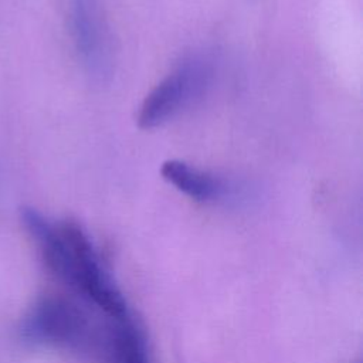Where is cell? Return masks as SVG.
<instances>
[{"instance_id": "3", "label": "cell", "mask_w": 363, "mask_h": 363, "mask_svg": "<svg viewBox=\"0 0 363 363\" xmlns=\"http://www.w3.org/2000/svg\"><path fill=\"white\" fill-rule=\"evenodd\" d=\"M210 74V67L203 58L183 60L143 99L138 112L139 128H157L180 113L204 92Z\"/></svg>"}, {"instance_id": "4", "label": "cell", "mask_w": 363, "mask_h": 363, "mask_svg": "<svg viewBox=\"0 0 363 363\" xmlns=\"http://www.w3.org/2000/svg\"><path fill=\"white\" fill-rule=\"evenodd\" d=\"M68 23L85 71L94 79L104 81L111 74V48L99 1L68 0Z\"/></svg>"}, {"instance_id": "1", "label": "cell", "mask_w": 363, "mask_h": 363, "mask_svg": "<svg viewBox=\"0 0 363 363\" xmlns=\"http://www.w3.org/2000/svg\"><path fill=\"white\" fill-rule=\"evenodd\" d=\"M21 221L45 265L60 281L112 319L129 315L125 296L105 269L94 241L81 224L74 220L51 221L33 207L21 210Z\"/></svg>"}, {"instance_id": "6", "label": "cell", "mask_w": 363, "mask_h": 363, "mask_svg": "<svg viewBox=\"0 0 363 363\" xmlns=\"http://www.w3.org/2000/svg\"><path fill=\"white\" fill-rule=\"evenodd\" d=\"M111 363H152L142 330L129 315L113 319L108 333Z\"/></svg>"}, {"instance_id": "2", "label": "cell", "mask_w": 363, "mask_h": 363, "mask_svg": "<svg viewBox=\"0 0 363 363\" xmlns=\"http://www.w3.org/2000/svg\"><path fill=\"white\" fill-rule=\"evenodd\" d=\"M20 335L31 345L77 353L89 352L95 343V332L86 313L74 302L54 295L41 298L27 312Z\"/></svg>"}, {"instance_id": "5", "label": "cell", "mask_w": 363, "mask_h": 363, "mask_svg": "<svg viewBox=\"0 0 363 363\" xmlns=\"http://www.w3.org/2000/svg\"><path fill=\"white\" fill-rule=\"evenodd\" d=\"M160 174L169 184L197 201H213L225 191V184L220 177L179 159L163 162Z\"/></svg>"}]
</instances>
